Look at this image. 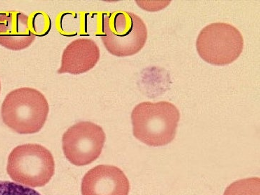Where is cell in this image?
<instances>
[{
    "label": "cell",
    "mask_w": 260,
    "mask_h": 195,
    "mask_svg": "<svg viewBox=\"0 0 260 195\" xmlns=\"http://www.w3.org/2000/svg\"><path fill=\"white\" fill-rule=\"evenodd\" d=\"M48 113V102L45 96L29 87L12 91L2 104L3 122L19 134L38 133L45 125Z\"/></svg>",
    "instance_id": "cell-2"
},
{
    "label": "cell",
    "mask_w": 260,
    "mask_h": 195,
    "mask_svg": "<svg viewBox=\"0 0 260 195\" xmlns=\"http://www.w3.org/2000/svg\"><path fill=\"white\" fill-rule=\"evenodd\" d=\"M180 119L178 109L171 103L143 102L132 112L133 135L152 147L168 145L175 138Z\"/></svg>",
    "instance_id": "cell-1"
},
{
    "label": "cell",
    "mask_w": 260,
    "mask_h": 195,
    "mask_svg": "<svg viewBox=\"0 0 260 195\" xmlns=\"http://www.w3.org/2000/svg\"><path fill=\"white\" fill-rule=\"evenodd\" d=\"M100 37L105 48L112 55L129 57L145 46L147 29L139 16L119 10L103 15Z\"/></svg>",
    "instance_id": "cell-3"
},
{
    "label": "cell",
    "mask_w": 260,
    "mask_h": 195,
    "mask_svg": "<svg viewBox=\"0 0 260 195\" xmlns=\"http://www.w3.org/2000/svg\"><path fill=\"white\" fill-rule=\"evenodd\" d=\"M129 181L113 165H100L91 169L82 182V195H129Z\"/></svg>",
    "instance_id": "cell-7"
},
{
    "label": "cell",
    "mask_w": 260,
    "mask_h": 195,
    "mask_svg": "<svg viewBox=\"0 0 260 195\" xmlns=\"http://www.w3.org/2000/svg\"><path fill=\"white\" fill-rule=\"evenodd\" d=\"M100 59V50L90 39H77L67 46L58 73L80 75L92 70Z\"/></svg>",
    "instance_id": "cell-9"
},
{
    "label": "cell",
    "mask_w": 260,
    "mask_h": 195,
    "mask_svg": "<svg viewBox=\"0 0 260 195\" xmlns=\"http://www.w3.org/2000/svg\"><path fill=\"white\" fill-rule=\"evenodd\" d=\"M0 195H41L38 191L21 184L0 181Z\"/></svg>",
    "instance_id": "cell-11"
},
{
    "label": "cell",
    "mask_w": 260,
    "mask_h": 195,
    "mask_svg": "<svg viewBox=\"0 0 260 195\" xmlns=\"http://www.w3.org/2000/svg\"><path fill=\"white\" fill-rule=\"evenodd\" d=\"M105 138V132L98 124L90 122L77 123L63 135L65 157L76 166L91 164L101 154Z\"/></svg>",
    "instance_id": "cell-6"
},
{
    "label": "cell",
    "mask_w": 260,
    "mask_h": 195,
    "mask_svg": "<svg viewBox=\"0 0 260 195\" xmlns=\"http://www.w3.org/2000/svg\"><path fill=\"white\" fill-rule=\"evenodd\" d=\"M29 17L20 12H0V45L8 50L19 51L34 42Z\"/></svg>",
    "instance_id": "cell-8"
},
{
    "label": "cell",
    "mask_w": 260,
    "mask_h": 195,
    "mask_svg": "<svg viewBox=\"0 0 260 195\" xmlns=\"http://www.w3.org/2000/svg\"><path fill=\"white\" fill-rule=\"evenodd\" d=\"M224 195H260L259 178L252 177L236 181L226 188Z\"/></svg>",
    "instance_id": "cell-10"
},
{
    "label": "cell",
    "mask_w": 260,
    "mask_h": 195,
    "mask_svg": "<svg viewBox=\"0 0 260 195\" xmlns=\"http://www.w3.org/2000/svg\"><path fill=\"white\" fill-rule=\"evenodd\" d=\"M244 40L238 29L229 24H211L200 31L196 41L200 57L212 65L231 64L243 50Z\"/></svg>",
    "instance_id": "cell-5"
},
{
    "label": "cell",
    "mask_w": 260,
    "mask_h": 195,
    "mask_svg": "<svg viewBox=\"0 0 260 195\" xmlns=\"http://www.w3.org/2000/svg\"><path fill=\"white\" fill-rule=\"evenodd\" d=\"M0 91H1V83H0Z\"/></svg>",
    "instance_id": "cell-12"
},
{
    "label": "cell",
    "mask_w": 260,
    "mask_h": 195,
    "mask_svg": "<svg viewBox=\"0 0 260 195\" xmlns=\"http://www.w3.org/2000/svg\"><path fill=\"white\" fill-rule=\"evenodd\" d=\"M55 163L47 148L38 144L19 145L8 157L7 172L12 180L29 187L46 185L53 177Z\"/></svg>",
    "instance_id": "cell-4"
}]
</instances>
